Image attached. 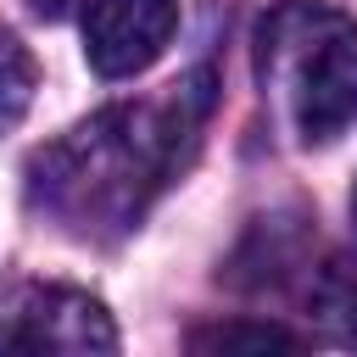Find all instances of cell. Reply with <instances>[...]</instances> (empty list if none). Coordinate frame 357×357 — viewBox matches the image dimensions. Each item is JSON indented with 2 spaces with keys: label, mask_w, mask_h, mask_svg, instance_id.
<instances>
[{
  "label": "cell",
  "mask_w": 357,
  "mask_h": 357,
  "mask_svg": "<svg viewBox=\"0 0 357 357\" xmlns=\"http://www.w3.org/2000/svg\"><path fill=\"white\" fill-rule=\"evenodd\" d=\"M212 78L190 73L162 100L139 106H106L89 123L67 128L56 145H45L28 162V201L33 212L56 218L78 240H112L128 234L156 190L178 173L190 156L201 117L212 106Z\"/></svg>",
  "instance_id": "cell-1"
},
{
  "label": "cell",
  "mask_w": 357,
  "mask_h": 357,
  "mask_svg": "<svg viewBox=\"0 0 357 357\" xmlns=\"http://www.w3.org/2000/svg\"><path fill=\"white\" fill-rule=\"evenodd\" d=\"M257 78L301 145L357 123V22L324 0H273L257 22Z\"/></svg>",
  "instance_id": "cell-2"
},
{
  "label": "cell",
  "mask_w": 357,
  "mask_h": 357,
  "mask_svg": "<svg viewBox=\"0 0 357 357\" xmlns=\"http://www.w3.org/2000/svg\"><path fill=\"white\" fill-rule=\"evenodd\" d=\"M0 351H117L106 307L73 284H22L0 301Z\"/></svg>",
  "instance_id": "cell-3"
},
{
  "label": "cell",
  "mask_w": 357,
  "mask_h": 357,
  "mask_svg": "<svg viewBox=\"0 0 357 357\" xmlns=\"http://www.w3.org/2000/svg\"><path fill=\"white\" fill-rule=\"evenodd\" d=\"M178 28V0H84V61L100 78L145 73Z\"/></svg>",
  "instance_id": "cell-4"
},
{
  "label": "cell",
  "mask_w": 357,
  "mask_h": 357,
  "mask_svg": "<svg viewBox=\"0 0 357 357\" xmlns=\"http://www.w3.org/2000/svg\"><path fill=\"white\" fill-rule=\"evenodd\" d=\"M312 312H318V324H324L335 340L357 346V257H335V262L318 273V284H312Z\"/></svg>",
  "instance_id": "cell-5"
},
{
  "label": "cell",
  "mask_w": 357,
  "mask_h": 357,
  "mask_svg": "<svg viewBox=\"0 0 357 357\" xmlns=\"http://www.w3.org/2000/svg\"><path fill=\"white\" fill-rule=\"evenodd\" d=\"M33 89H39V67H33L28 45L17 33H0V134H11L28 117Z\"/></svg>",
  "instance_id": "cell-6"
},
{
  "label": "cell",
  "mask_w": 357,
  "mask_h": 357,
  "mask_svg": "<svg viewBox=\"0 0 357 357\" xmlns=\"http://www.w3.org/2000/svg\"><path fill=\"white\" fill-rule=\"evenodd\" d=\"M190 346L195 351H268V346L296 351L301 340L290 329H279V324H218V329H195Z\"/></svg>",
  "instance_id": "cell-7"
},
{
  "label": "cell",
  "mask_w": 357,
  "mask_h": 357,
  "mask_svg": "<svg viewBox=\"0 0 357 357\" xmlns=\"http://www.w3.org/2000/svg\"><path fill=\"white\" fill-rule=\"evenodd\" d=\"M28 6H33L39 17H67V6H73V0H28Z\"/></svg>",
  "instance_id": "cell-8"
},
{
  "label": "cell",
  "mask_w": 357,
  "mask_h": 357,
  "mask_svg": "<svg viewBox=\"0 0 357 357\" xmlns=\"http://www.w3.org/2000/svg\"><path fill=\"white\" fill-rule=\"evenodd\" d=\"M351 218H357V184H351Z\"/></svg>",
  "instance_id": "cell-9"
}]
</instances>
